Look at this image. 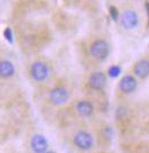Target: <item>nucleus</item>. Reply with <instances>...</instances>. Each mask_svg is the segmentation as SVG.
<instances>
[{"label":"nucleus","instance_id":"4","mask_svg":"<svg viewBox=\"0 0 149 153\" xmlns=\"http://www.w3.org/2000/svg\"><path fill=\"white\" fill-rule=\"evenodd\" d=\"M73 143L80 150H82V151H89L93 146L95 140H93V137H92V135L90 133H88L85 130H80V131H78L76 134L74 135Z\"/></svg>","mask_w":149,"mask_h":153},{"label":"nucleus","instance_id":"6","mask_svg":"<svg viewBox=\"0 0 149 153\" xmlns=\"http://www.w3.org/2000/svg\"><path fill=\"white\" fill-rule=\"evenodd\" d=\"M106 82H107L106 74L101 71L93 72L88 79V86L92 90H96V91H100V90L104 89Z\"/></svg>","mask_w":149,"mask_h":153},{"label":"nucleus","instance_id":"7","mask_svg":"<svg viewBox=\"0 0 149 153\" xmlns=\"http://www.w3.org/2000/svg\"><path fill=\"white\" fill-rule=\"evenodd\" d=\"M137 87H138V82L136 80V76H131V74L124 76L118 82V89L123 94L133 93L137 89Z\"/></svg>","mask_w":149,"mask_h":153},{"label":"nucleus","instance_id":"9","mask_svg":"<svg viewBox=\"0 0 149 153\" xmlns=\"http://www.w3.org/2000/svg\"><path fill=\"white\" fill-rule=\"evenodd\" d=\"M133 74L139 79H146L149 76V59H141L133 66Z\"/></svg>","mask_w":149,"mask_h":153},{"label":"nucleus","instance_id":"13","mask_svg":"<svg viewBox=\"0 0 149 153\" xmlns=\"http://www.w3.org/2000/svg\"><path fill=\"white\" fill-rule=\"evenodd\" d=\"M46 153H55V152H52V151H50V152H46Z\"/></svg>","mask_w":149,"mask_h":153},{"label":"nucleus","instance_id":"11","mask_svg":"<svg viewBox=\"0 0 149 153\" xmlns=\"http://www.w3.org/2000/svg\"><path fill=\"white\" fill-rule=\"evenodd\" d=\"M15 74V66L10 61L2 59L0 61V78L9 79Z\"/></svg>","mask_w":149,"mask_h":153},{"label":"nucleus","instance_id":"5","mask_svg":"<svg viewBox=\"0 0 149 153\" xmlns=\"http://www.w3.org/2000/svg\"><path fill=\"white\" fill-rule=\"evenodd\" d=\"M70 91L66 87L63 86H59L56 87L49 93V101L52 105H56V106H62L66 103L68 102L70 100Z\"/></svg>","mask_w":149,"mask_h":153},{"label":"nucleus","instance_id":"1","mask_svg":"<svg viewBox=\"0 0 149 153\" xmlns=\"http://www.w3.org/2000/svg\"><path fill=\"white\" fill-rule=\"evenodd\" d=\"M89 54L96 61H104L109 54V44L103 38L95 39L89 46Z\"/></svg>","mask_w":149,"mask_h":153},{"label":"nucleus","instance_id":"12","mask_svg":"<svg viewBox=\"0 0 149 153\" xmlns=\"http://www.w3.org/2000/svg\"><path fill=\"white\" fill-rule=\"evenodd\" d=\"M120 73H121V68L117 66V65L110 66L109 70H108V76H112V78H116L117 76H120Z\"/></svg>","mask_w":149,"mask_h":153},{"label":"nucleus","instance_id":"3","mask_svg":"<svg viewBox=\"0 0 149 153\" xmlns=\"http://www.w3.org/2000/svg\"><path fill=\"white\" fill-rule=\"evenodd\" d=\"M120 24L124 30H133L139 25V15L133 9H125L120 16Z\"/></svg>","mask_w":149,"mask_h":153},{"label":"nucleus","instance_id":"2","mask_svg":"<svg viewBox=\"0 0 149 153\" xmlns=\"http://www.w3.org/2000/svg\"><path fill=\"white\" fill-rule=\"evenodd\" d=\"M50 73L49 66L42 61H35L31 64L30 68V76L37 82H43L48 79Z\"/></svg>","mask_w":149,"mask_h":153},{"label":"nucleus","instance_id":"8","mask_svg":"<svg viewBox=\"0 0 149 153\" xmlns=\"http://www.w3.org/2000/svg\"><path fill=\"white\" fill-rule=\"evenodd\" d=\"M30 144L34 153H46L48 150V142L45 138V136L40 134L33 135Z\"/></svg>","mask_w":149,"mask_h":153},{"label":"nucleus","instance_id":"10","mask_svg":"<svg viewBox=\"0 0 149 153\" xmlns=\"http://www.w3.org/2000/svg\"><path fill=\"white\" fill-rule=\"evenodd\" d=\"M75 110L78 112V114L82 118H89L93 114L95 108L92 105V103L89 101H80L75 105Z\"/></svg>","mask_w":149,"mask_h":153}]
</instances>
